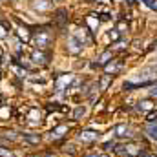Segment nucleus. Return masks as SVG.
<instances>
[{"label": "nucleus", "mask_w": 157, "mask_h": 157, "mask_svg": "<svg viewBox=\"0 0 157 157\" xmlns=\"http://www.w3.org/2000/svg\"><path fill=\"white\" fill-rule=\"evenodd\" d=\"M86 157H101V155H99V154H88Z\"/></svg>", "instance_id": "5701e85b"}, {"label": "nucleus", "mask_w": 157, "mask_h": 157, "mask_svg": "<svg viewBox=\"0 0 157 157\" xmlns=\"http://www.w3.org/2000/svg\"><path fill=\"white\" fill-rule=\"evenodd\" d=\"M33 9H37V11H48V9H51V0H33Z\"/></svg>", "instance_id": "0eeeda50"}, {"label": "nucleus", "mask_w": 157, "mask_h": 157, "mask_svg": "<svg viewBox=\"0 0 157 157\" xmlns=\"http://www.w3.org/2000/svg\"><path fill=\"white\" fill-rule=\"evenodd\" d=\"M64 132H68V126H59V128H55V130H51V133H49V137L51 139H59V137H62L64 135Z\"/></svg>", "instance_id": "9d476101"}, {"label": "nucleus", "mask_w": 157, "mask_h": 157, "mask_svg": "<svg viewBox=\"0 0 157 157\" xmlns=\"http://www.w3.org/2000/svg\"><path fill=\"white\" fill-rule=\"evenodd\" d=\"M55 15H57V22H59L60 26H64V22L68 20V18H66V15H68V11H66V9H59V11H57Z\"/></svg>", "instance_id": "ddd939ff"}, {"label": "nucleus", "mask_w": 157, "mask_h": 157, "mask_svg": "<svg viewBox=\"0 0 157 157\" xmlns=\"http://www.w3.org/2000/svg\"><path fill=\"white\" fill-rule=\"evenodd\" d=\"M117 31H119V33H121V35L128 31V24H126L124 20H121V22H119V24H117Z\"/></svg>", "instance_id": "dca6fc26"}, {"label": "nucleus", "mask_w": 157, "mask_h": 157, "mask_svg": "<svg viewBox=\"0 0 157 157\" xmlns=\"http://www.w3.org/2000/svg\"><path fill=\"white\" fill-rule=\"evenodd\" d=\"M99 139V133L97 132H91V130H86V132H80L78 133V141L82 143H93Z\"/></svg>", "instance_id": "20e7f679"}, {"label": "nucleus", "mask_w": 157, "mask_h": 157, "mask_svg": "<svg viewBox=\"0 0 157 157\" xmlns=\"http://www.w3.org/2000/svg\"><path fill=\"white\" fill-rule=\"evenodd\" d=\"M0 104H2V95H0Z\"/></svg>", "instance_id": "bb28decb"}, {"label": "nucleus", "mask_w": 157, "mask_h": 157, "mask_svg": "<svg viewBox=\"0 0 157 157\" xmlns=\"http://www.w3.org/2000/svg\"><path fill=\"white\" fill-rule=\"evenodd\" d=\"M137 108H139V112H143V113H150V112L155 110V104H154L150 99H144V101H139V102H137Z\"/></svg>", "instance_id": "39448f33"}, {"label": "nucleus", "mask_w": 157, "mask_h": 157, "mask_svg": "<svg viewBox=\"0 0 157 157\" xmlns=\"http://www.w3.org/2000/svg\"><path fill=\"white\" fill-rule=\"evenodd\" d=\"M48 57H46V53L42 51V49H35L33 53H31V60L35 62V64H40V66H44L48 60H46Z\"/></svg>", "instance_id": "423d86ee"}, {"label": "nucleus", "mask_w": 157, "mask_h": 157, "mask_svg": "<svg viewBox=\"0 0 157 157\" xmlns=\"http://www.w3.org/2000/svg\"><path fill=\"white\" fill-rule=\"evenodd\" d=\"M86 22L90 24V31H95V29L99 28V18H95V15H90V17L86 18Z\"/></svg>", "instance_id": "9b49d317"}, {"label": "nucleus", "mask_w": 157, "mask_h": 157, "mask_svg": "<svg viewBox=\"0 0 157 157\" xmlns=\"http://www.w3.org/2000/svg\"><path fill=\"white\" fill-rule=\"evenodd\" d=\"M33 40H35V48H37V49H44V48H48V46L51 44L53 35H51V31H48V29L33 31Z\"/></svg>", "instance_id": "f257e3e1"}, {"label": "nucleus", "mask_w": 157, "mask_h": 157, "mask_svg": "<svg viewBox=\"0 0 157 157\" xmlns=\"http://www.w3.org/2000/svg\"><path fill=\"white\" fill-rule=\"evenodd\" d=\"M148 135L157 141V122H150L148 124Z\"/></svg>", "instance_id": "4468645a"}, {"label": "nucleus", "mask_w": 157, "mask_h": 157, "mask_svg": "<svg viewBox=\"0 0 157 157\" xmlns=\"http://www.w3.org/2000/svg\"><path fill=\"white\" fill-rule=\"evenodd\" d=\"M22 137H24V141L29 143V144H39L40 143V135L39 133H24Z\"/></svg>", "instance_id": "1a4fd4ad"}, {"label": "nucleus", "mask_w": 157, "mask_h": 157, "mask_svg": "<svg viewBox=\"0 0 157 157\" xmlns=\"http://www.w3.org/2000/svg\"><path fill=\"white\" fill-rule=\"evenodd\" d=\"M148 121H150V122H157V113H155V115H150Z\"/></svg>", "instance_id": "412c9836"}, {"label": "nucleus", "mask_w": 157, "mask_h": 157, "mask_svg": "<svg viewBox=\"0 0 157 157\" xmlns=\"http://www.w3.org/2000/svg\"><path fill=\"white\" fill-rule=\"evenodd\" d=\"M110 82H112V75H104V77L101 78V90H106Z\"/></svg>", "instance_id": "2eb2a0df"}, {"label": "nucleus", "mask_w": 157, "mask_h": 157, "mask_svg": "<svg viewBox=\"0 0 157 157\" xmlns=\"http://www.w3.org/2000/svg\"><path fill=\"white\" fill-rule=\"evenodd\" d=\"M4 26H6V24L0 22V39H6V37H7V31L4 29Z\"/></svg>", "instance_id": "a211bd4d"}, {"label": "nucleus", "mask_w": 157, "mask_h": 157, "mask_svg": "<svg viewBox=\"0 0 157 157\" xmlns=\"http://www.w3.org/2000/svg\"><path fill=\"white\" fill-rule=\"evenodd\" d=\"M104 70H106V73L110 75H113V73H117L119 70H121V60H112V62H108L106 66H104Z\"/></svg>", "instance_id": "6e6552de"}, {"label": "nucleus", "mask_w": 157, "mask_h": 157, "mask_svg": "<svg viewBox=\"0 0 157 157\" xmlns=\"http://www.w3.org/2000/svg\"><path fill=\"white\" fill-rule=\"evenodd\" d=\"M121 155H122V157H130V155H126V154H121Z\"/></svg>", "instance_id": "393cba45"}, {"label": "nucleus", "mask_w": 157, "mask_h": 157, "mask_svg": "<svg viewBox=\"0 0 157 157\" xmlns=\"http://www.w3.org/2000/svg\"><path fill=\"white\" fill-rule=\"evenodd\" d=\"M44 157H57V155H53V154H46Z\"/></svg>", "instance_id": "b1692460"}, {"label": "nucleus", "mask_w": 157, "mask_h": 157, "mask_svg": "<svg viewBox=\"0 0 157 157\" xmlns=\"http://www.w3.org/2000/svg\"><path fill=\"white\" fill-rule=\"evenodd\" d=\"M84 113H86V108H84V106H78L77 110H75V115H73V117H75V119H80Z\"/></svg>", "instance_id": "f3484780"}, {"label": "nucleus", "mask_w": 157, "mask_h": 157, "mask_svg": "<svg viewBox=\"0 0 157 157\" xmlns=\"http://www.w3.org/2000/svg\"><path fill=\"white\" fill-rule=\"evenodd\" d=\"M113 133L117 135L119 139H130L133 133H132V128L130 126H126V124H117L115 128H113Z\"/></svg>", "instance_id": "7ed1b4c3"}, {"label": "nucleus", "mask_w": 157, "mask_h": 157, "mask_svg": "<svg viewBox=\"0 0 157 157\" xmlns=\"http://www.w3.org/2000/svg\"><path fill=\"white\" fill-rule=\"evenodd\" d=\"M148 157H155V155H148Z\"/></svg>", "instance_id": "cd10ccee"}, {"label": "nucleus", "mask_w": 157, "mask_h": 157, "mask_svg": "<svg viewBox=\"0 0 157 157\" xmlns=\"http://www.w3.org/2000/svg\"><path fill=\"white\" fill-rule=\"evenodd\" d=\"M148 6H150L152 9H155V11H157V0H150V2H148Z\"/></svg>", "instance_id": "aec40b11"}, {"label": "nucleus", "mask_w": 157, "mask_h": 157, "mask_svg": "<svg viewBox=\"0 0 157 157\" xmlns=\"http://www.w3.org/2000/svg\"><path fill=\"white\" fill-rule=\"evenodd\" d=\"M82 48H84V44H82V40L75 37V35H71L70 39H68V51L71 53V55H78L80 51H82Z\"/></svg>", "instance_id": "f03ea898"}, {"label": "nucleus", "mask_w": 157, "mask_h": 157, "mask_svg": "<svg viewBox=\"0 0 157 157\" xmlns=\"http://www.w3.org/2000/svg\"><path fill=\"white\" fill-rule=\"evenodd\" d=\"M0 78H2V75H0Z\"/></svg>", "instance_id": "c85d7f7f"}, {"label": "nucleus", "mask_w": 157, "mask_h": 157, "mask_svg": "<svg viewBox=\"0 0 157 157\" xmlns=\"http://www.w3.org/2000/svg\"><path fill=\"white\" fill-rule=\"evenodd\" d=\"M102 148H104V150H115V143H104Z\"/></svg>", "instance_id": "6ab92c4d"}, {"label": "nucleus", "mask_w": 157, "mask_h": 157, "mask_svg": "<svg viewBox=\"0 0 157 157\" xmlns=\"http://www.w3.org/2000/svg\"><path fill=\"white\" fill-rule=\"evenodd\" d=\"M150 93H152V97H157V86H155V88H152V90H150Z\"/></svg>", "instance_id": "4be33fe9"}, {"label": "nucleus", "mask_w": 157, "mask_h": 157, "mask_svg": "<svg viewBox=\"0 0 157 157\" xmlns=\"http://www.w3.org/2000/svg\"><path fill=\"white\" fill-rule=\"evenodd\" d=\"M110 60H112V51H104V53L99 57V62H97V64H101V66H106Z\"/></svg>", "instance_id": "f8f14e48"}, {"label": "nucleus", "mask_w": 157, "mask_h": 157, "mask_svg": "<svg viewBox=\"0 0 157 157\" xmlns=\"http://www.w3.org/2000/svg\"><path fill=\"white\" fill-rule=\"evenodd\" d=\"M143 2H146V4H148V2H150V0H143Z\"/></svg>", "instance_id": "a878e982"}]
</instances>
